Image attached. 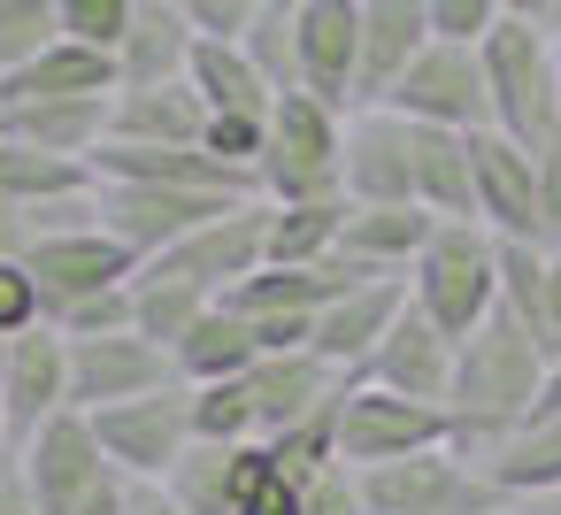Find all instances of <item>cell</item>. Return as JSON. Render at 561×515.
I'll use <instances>...</instances> for the list:
<instances>
[{"mask_svg": "<svg viewBox=\"0 0 561 515\" xmlns=\"http://www.w3.org/2000/svg\"><path fill=\"white\" fill-rule=\"evenodd\" d=\"M0 515H39V500H32V477H24L16 446H0Z\"/></svg>", "mask_w": 561, "mask_h": 515, "instance_id": "obj_50", "label": "cell"}, {"mask_svg": "<svg viewBox=\"0 0 561 515\" xmlns=\"http://www.w3.org/2000/svg\"><path fill=\"white\" fill-rule=\"evenodd\" d=\"M415 208L438 216V224H477L469 131H431V124H415Z\"/></svg>", "mask_w": 561, "mask_h": 515, "instance_id": "obj_32", "label": "cell"}, {"mask_svg": "<svg viewBox=\"0 0 561 515\" xmlns=\"http://www.w3.org/2000/svg\"><path fill=\"white\" fill-rule=\"evenodd\" d=\"M16 461H24V477H32V500H39V515H85L93 500H108V492L124 484L85 408H62V415H47V423H39L24 446H16Z\"/></svg>", "mask_w": 561, "mask_h": 515, "instance_id": "obj_6", "label": "cell"}, {"mask_svg": "<svg viewBox=\"0 0 561 515\" xmlns=\"http://www.w3.org/2000/svg\"><path fill=\"white\" fill-rule=\"evenodd\" d=\"M116 507H124V484H116V492H108V500H93V507H85V515H116Z\"/></svg>", "mask_w": 561, "mask_h": 515, "instance_id": "obj_54", "label": "cell"}, {"mask_svg": "<svg viewBox=\"0 0 561 515\" xmlns=\"http://www.w3.org/2000/svg\"><path fill=\"white\" fill-rule=\"evenodd\" d=\"M423 24H431V39L484 47V32L500 24V0H423Z\"/></svg>", "mask_w": 561, "mask_h": 515, "instance_id": "obj_45", "label": "cell"}, {"mask_svg": "<svg viewBox=\"0 0 561 515\" xmlns=\"http://www.w3.org/2000/svg\"><path fill=\"white\" fill-rule=\"evenodd\" d=\"M530 154H538V208H546V247H553L561 239V131Z\"/></svg>", "mask_w": 561, "mask_h": 515, "instance_id": "obj_49", "label": "cell"}, {"mask_svg": "<svg viewBox=\"0 0 561 515\" xmlns=\"http://www.w3.org/2000/svg\"><path fill=\"white\" fill-rule=\"evenodd\" d=\"M300 515H369V500H362V477L339 461V469H323L308 492H300Z\"/></svg>", "mask_w": 561, "mask_h": 515, "instance_id": "obj_48", "label": "cell"}, {"mask_svg": "<svg viewBox=\"0 0 561 515\" xmlns=\"http://www.w3.org/2000/svg\"><path fill=\"white\" fill-rule=\"evenodd\" d=\"M346 231V201H270V254L262 262H331Z\"/></svg>", "mask_w": 561, "mask_h": 515, "instance_id": "obj_37", "label": "cell"}, {"mask_svg": "<svg viewBox=\"0 0 561 515\" xmlns=\"http://www.w3.org/2000/svg\"><path fill=\"white\" fill-rule=\"evenodd\" d=\"M24 270L39 277V293H47V323L62 316V308H78V300H93V293H124L131 277H139V254L116 239V231H62V239H39L32 254H24Z\"/></svg>", "mask_w": 561, "mask_h": 515, "instance_id": "obj_15", "label": "cell"}, {"mask_svg": "<svg viewBox=\"0 0 561 515\" xmlns=\"http://www.w3.org/2000/svg\"><path fill=\"white\" fill-rule=\"evenodd\" d=\"M201 308H216L201 285L170 277L162 262H139V277H131V331H139V339H154V346H178V339L193 331V316H201Z\"/></svg>", "mask_w": 561, "mask_h": 515, "instance_id": "obj_35", "label": "cell"}, {"mask_svg": "<svg viewBox=\"0 0 561 515\" xmlns=\"http://www.w3.org/2000/svg\"><path fill=\"white\" fill-rule=\"evenodd\" d=\"M469 185H477V224L492 239L546 247V208H538V154L515 147L507 131H469Z\"/></svg>", "mask_w": 561, "mask_h": 515, "instance_id": "obj_13", "label": "cell"}, {"mask_svg": "<svg viewBox=\"0 0 561 515\" xmlns=\"http://www.w3.org/2000/svg\"><path fill=\"white\" fill-rule=\"evenodd\" d=\"M185 85L201 93V108H208V116L270 124V108H277V85L247 62V47H239V39H201V47H193V62H185Z\"/></svg>", "mask_w": 561, "mask_h": 515, "instance_id": "obj_27", "label": "cell"}, {"mask_svg": "<svg viewBox=\"0 0 561 515\" xmlns=\"http://www.w3.org/2000/svg\"><path fill=\"white\" fill-rule=\"evenodd\" d=\"M208 108L193 85H124L108 101V139L116 147H201Z\"/></svg>", "mask_w": 561, "mask_h": 515, "instance_id": "obj_25", "label": "cell"}, {"mask_svg": "<svg viewBox=\"0 0 561 515\" xmlns=\"http://www.w3.org/2000/svg\"><path fill=\"white\" fill-rule=\"evenodd\" d=\"M546 354L538 339L492 308L469 339H454V377H446V423H454V446L469 454H492L500 438H515L530 415H538V392H546Z\"/></svg>", "mask_w": 561, "mask_h": 515, "instance_id": "obj_1", "label": "cell"}, {"mask_svg": "<svg viewBox=\"0 0 561 515\" xmlns=\"http://www.w3.org/2000/svg\"><path fill=\"white\" fill-rule=\"evenodd\" d=\"M408 124H431V131H492V93H484V55L477 47H454V39H431L408 78L392 85V101Z\"/></svg>", "mask_w": 561, "mask_h": 515, "instance_id": "obj_9", "label": "cell"}, {"mask_svg": "<svg viewBox=\"0 0 561 515\" xmlns=\"http://www.w3.org/2000/svg\"><path fill=\"white\" fill-rule=\"evenodd\" d=\"M239 47H247V62H254L277 93H293V0H285V9H270V16H254V32H247Z\"/></svg>", "mask_w": 561, "mask_h": 515, "instance_id": "obj_43", "label": "cell"}, {"mask_svg": "<svg viewBox=\"0 0 561 515\" xmlns=\"http://www.w3.org/2000/svg\"><path fill=\"white\" fill-rule=\"evenodd\" d=\"M530 515H561V492H546V500H530Z\"/></svg>", "mask_w": 561, "mask_h": 515, "instance_id": "obj_55", "label": "cell"}, {"mask_svg": "<svg viewBox=\"0 0 561 515\" xmlns=\"http://www.w3.org/2000/svg\"><path fill=\"white\" fill-rule=\"evenodd\" d=\"M446 438H454V423L438 400H408L369 377H346V400H339V461L346 469H385V461L431 454Z\"/></svg>", "mask_w": 561, "mask_h": 515, "instance_id": "obj_7", "label": "cell"}, {"mask_svg": "<svg viewBox=\"0 0 561 515\" xmlns=\"http://www.w3.org/2000/svg\"><path fill=\"white\" fill-rule=\"evenodd\" d=\"M553 32H561V0H553Z\"/></svg>", "mask_w": 561, "mask_h": 515, "instance_id": "obj_58", "label": "cell"}, {"mask_svg": "<svg viewBox=\"0 0 561 515\" xmlns=\"http://www.w3.org/2000/svg\"><path fill=\"white\" fill-rule=\"evenodd\" d=\"M553 85H561V32H553Z\"/></svg>", "mask_w": 561, "mask_h": 515, "instance_id": "obj_56", "label": "cell"}, {"mask_svg": "<svg viewBox=\"0 0 561 515\" xmlns=\"http://www.w3.org/2000/svg\"><path fill=\"white\" fill-rule=\"evenodd\" d=\"M193 392V438L208 446H247L254 438V400H247V377H224V385H185Z\"/></svg>", "mask_w": 561, "mask_h": 515, "instance_id": "obj_40", "label": "cell"}, {"mask_svg": "<svg viewBox=\"0 0 561 515\" xmlns=\"http://www.w3.org/2000/svg\"><path fill=\"white\" fill-rule=\"evenodd\" d=\"M484 93H492V131L515 147H546L561 131V85H553V32L500 16L484 32Z\"/></svg>", "mask_w": 561, "mask_h": 515, "instance_id": "obj_5", "label": "cell"}, {"mask_svg": "<svg viewBox=\"0 0 561 515\" xmlns=\"http://www.w3.org/2000/svg\"><path fill=\"white\" fill-rule=\"evenodd\" d=\"M400 308H408V277H369V285H354V293H339L323 316H316V331H308V346L331 362V369H346V377H362V362L385 346V331L400 323Z\"/></svg>", "mask_w": 561, "mask_h": 515, "instance_id": "obj_19", "label": "cell"}, {"mask_svg": "<svg viewBox=\"0 0 561 515\" xmlns=\"http://www.w3.org/2000/svg\"><path fill=\"white\" fill-rule=\"evenodd\" d=\"M354 285H369V270L346 262V254H331V262H262L254 277H239L224 293V308H239V316H323Z\"/></svg>", "mask_w": 561, "mask_h": 515, "instance_id": "obj_18", "label": "cell"}, {"mask_svg": "<svg viewBox=\"0 0 561 515\" xmlns=\"http://www.w3.org/2000/svg\"><path fill=\"white\" fill-rule=\"evenodd\" d=\"M431 47L423 0H362V78H354V108H385L392 85L408 78V62Z\"/></svg>", "mask_w": 561, "mask_h": 515, "instance_id": "obj_22", "label": "cell"}, {"mask_svg": "<svg viewBox=\"0 0 561 515\" xmlns=\"http://www.w3.org/2000/svg\"><path fill=\"white\" fill-rule=\"evenodd\" d=\"M438 216H423L415 201L408 208H346V231H339V254L362 262L369 277H408L415 254L431 247Z\"/></svg>", "mask_w": 561, "mask_h": 515, "instance_id": "obj_29", "label": "cell"}, {"mask_svg": "<svg viewBox=\"0 0 561 515\" xmlns=\"http://www.w3.org/2000/svg\"><path fill=\"white\" fill-rule=\"evenodd\" d=\"M362 477V500L369 515H500V507H530V500H507L500 477L484 469V454L469 446H431V454H408V461H385V469H354Z\"/></svg>", "mask_w": 561, "mask_h": 515, "instance_id": "obj_3", "label": "cell"}, {"mask_svg": "<svg viewBox=\"0 0 561 515\" xmlns=\"http://www.w3.org/2000/svg\"><path fill=\"white\" fill-rule=\"evenodd\" d=\"M362 78V0H293V93L354 116Z\"/></svg>", "mask_w": 561, "mask_h": 515, "instance_id": "obj_12", "label": "cell"}, {"mask_svg": "<svg viewBox=\"0 0 561 515\" xmlns=\"http://www.w3.org/2000/svg\"><path fill=\"white\" fill-rule=\"evenodd\" d=\"M39 247V231H32V216L24 208H9V201H0V262H24Z\"/></svg>", "mask_w": 561, "mask_h": 515, "instance_id": "obj_51", "label": "cell"}, {"mask_svg": "<svg viewBox=\"0 0 561 515\" xmlns=\"http://www.w3.org/2000/svg\"><path fill=\"white\" fill-rule=\"evenodd\" d=\"M78 193H101L93 162H62V154L0 139V201L9 208H55V201H78Z\"/></svg>", "mask_w": 561, "mask_h": 515, "instance_id": "obj_33", "label": "cell"}, {"mask_svg": "<svg viewBox=\"0 0 561 515\" xmlns=\"http://www.w3.org/2000/svg\"><path fill=\"white\" fill-rule=\"evenodd\" d=\"M131 9H139V0H55V24H62V39L116 55L124 32H131Z\"/></svg>", "mask_w": 561, "mask_h": 515, "instance_id": "obj_42", "label": "cell"}, {"mask_svg": "<svg viewBox=\"0 0 561 515\" xmlns=\"http://www.w3.org/2000/svg\"><path fill=\"white\" fill-rule=\"evenodd\" d=\"M239 515H300V484L277 469V454L262 438L239 446Z\"/></svg>", "mask_w": 561, "mask_h": 515, "instance_id": "obj_41", "label": "cell"}, {"mask_svg": "<svg viewBox=\"0 0 561 515\" xmlns=\"http://www.w3.org/2000/svg\"><path fill=\"white\" fill-rule=\"evenodd\" d=\"M346 385V369H331L316 346H293V354H262L247 369V400H254V438H277L293 431L300 415H316L331 392Z\"/></svg>", "mask_w": 561, "mask_h": 515, "instance_id": "obj_20", "label": "cell"}, {"mask_svg": "<svg viewBox=\"0 0 561 515\" xmlns=\"http://www.w3.org/2000/svg\"><path fill=\"white\" fill-rule=\"evenodd\" d=\"M500 308L538 339L546 362H561V247L500 239Z\"/></svg>", "mask_w": 561, "mask_h": 515, "instance_id": "obj_23", "label": "cell"}, {"mask_svg": "<svg viewBox=\"0 0 561 515\" xmlns=\"http://www.w3.org/2000/svg\"><path fill=\"white\" fill-rule=\"evenodd\" d=\"M108 101H16V108H0V139H16V147H39V154H62V162H93L108 147Z\"/></svg>", "mask_w": 561, "mask_h": 515, "instance_id": "obj_24", "label": "cell"}, {"mask_svg": "<svg viewBox=\"0 0 561 515\" xmlns=\"http://www.w3.org/2000/svg\"><path fill=\"white\" fill-rule=\"evenodd\" d=\"M170 9H178L201 39H247V32H254V16L285 9V0H170Z\"/></svg>", "mask_w": 561, "mask_h": 515, "instance_id": "obj_44", "label": "cell"}, {"mask_svg": "<svg viewBox=\"0 0 561 515\" xmlns=\"http://www.w3.org/2000/svg\"><path fill=\"white\" fill-rule=\"evenodd\" d=\"M500 515H530V507H500Z\"/></svg>", "mask_w": 561, "mask_h": 515, "instance_id": "obj_59", "label": "cell"}, {"mask_svg": "<svg viewBox=\"0 0 561 515\" xmlns=\"http://www.w3.org/2000/svg\"><path fill=\"white\" fill-rule=\"evenodd\" d=\"M408 300L446 331V339H469L492 308H500V239L484 224H438L431 247L415 254L408 270Z\"/></svg>", "mask_w": 561, "mask_h": 515, "instance_id": "obj_4", "label": "cell"}, {"mask_svg": "<svg viewBox=\"0 0 561 515\" xmlns=\"http://www.w3.org/2000/svg\"><path fill=\"white\" fill-rule=\"evenodd\" d=\"M553 247H561V239H553Z\"/></svg>", "mask_w": 561, "mask_h": 515, "instance_id": "obj_60", "label": "cell"}, {"mask_svg": "<svg viewBox=\"0 0 561 515\" xmlns=\"http://www.w3.org/2000/svg\"><path fill=\"white\" fill-rule=\"evenodd\" d=\"M178 385V362L170 346L139 339V331H108V339H70V408H116V400H139V392H162Z\"/></svg>", "mask_w": 561, "mask_h": 515, "instance_id": "obj_16", "label": "cell"}, {"mask_svg": "<svg viewBox=\"0 0 561 515\" xmlns=\"http://www.w3.org/2000/svg\"><path fill=\"white\" fill-rule=\"evenodd\" d=\"M162 492H170L185 515H239V446L193 438V446L178 454V469L162 477Z\"/></svg>", "mask_w": 561, "mask_h": 515, "instance_id": "obj_36", "label": "cell"}, {"mask_svg": "<svg viewBox=\"0 0 561 515\" xmlns=\"http://www.w3.org/2000/svg\"><path fill=\"white\" fill-rule=\"evenodd\" d=\"M262 254H270V201L254 193V201H239V208H224L216 224H201L193 239H178L170 254H154L170 277H185V285H201L208 300H224L239 277H254L262 270Z\"/></svg>", "mask_w": 561, "mask_h": 515, "instance_id": "obj_14", "label": "cell"}, {"mask_svg": "<svg viewBox=\"0 0 561 515\" xmlns=\"http://www.w3.org/2000/svg\"><path fill=\"white\" fill-rule=\"evenodd\" d=\"M339 400H346V385H339V392H331V400H323L316 415H300L293 431L262 438V446L277 454V469H285V477H293L300 492H308V484H316L323 469H339Z\"/></svg>", "mask_w": 561, "mask_h": 515, "instance_id": "obj_38", "label": "cell"}, {"mask_svg": "<svg viewBox=\"0 0 561 515\" xmlns=\"http://www.w3.org/2000/svg\"><path fill=\"white\" fill-rule=\"evenodd\" d=\"M93 431H101V446H108V461H116L124 484H162L178 469V454L193 446V392L162 385V392L93 408Z\"/></svg>", "mask_w": 561, "mask_h": 515, "instance_id": "obj_8", "label": "cell"}, {"mask_svg": "<svg viewBox=\"0 0 561 515\" xmlns=\"http://www.w3.org/2000/svg\"><path fill=\"white\" fill-rule=\"evenodd\" d=\"M362 377L369 385H385V392H408V400H438L446 408V377H454V339L408 300L400 308V323L385 331V346L362 362Z\"/></svg>", "mask_w": 561, "mask_h": 515, "instance_id": "obj_21", "label": "cell"}, {"mask_svg": "<svg viewBox=\"0 0 561 515\" xmlns=\"http://www.w3.org/2000/svg\"><path fill=\"white\" fill-rule=\"evenodd\" d=\"M170 362H178V385H224V377H247L262 362V346H254L247 316L216 300V308L193 316V331L170 346Z\"/></svg>", "mask_w": 561, "mask_h": 515, "instance_id": "obj_31", "label": "cell"}, {"mask_svg": "<svg viewBox=\"0 0 561 515\" xmlns=\"http://www.w3.org/2000/svg\"><path fill=\"white\" fill-rule=\"evenodd\" d=\"M101 93H116V55L55 39L39 62H24L9 85H0V108H16V101H101Z\"/></svg>", "mask_w": 561, "mask_h": 515, "instance_id": "obj_30", "label": "cell"}, {"mask_svg": "<svg viewBox=\"0 0 561 515\" xmlns=\"http://www.w3.org/2000/svg\"><path fill=\"white\" fill-rule=\"evenodd\" d=\"M254 193H208V185H101V231H116L139 262L170 254L178 239H193L201 224H216L224 208H239Z\"/></svg>", "mask_w": 561, "mask_h": 515, "instance_id": "obj_10", "label": "cell"}, {"mask_svg": "<svg viewBox=\"0 0 561 515\" xmlns=\"http://www.w3.org/2000/svg\"><path fill=\"white\" fill-rule=\"evenodd\" d=\"M201 32L170 9V0H139L131 9V32L116 47V93L124 85H185V62H193Z\"/></svg>", "mask_w": 561, "mask_h": 515, "instance_id": "obj_26", "label": "cell"}, {"mask_svg": "<svg viewBox=\"0 0 561 515\" xmlns=\"http://www.w3.org/2000/svg\"><path fill=\"white\" fill-rule=\"evenodd\" d=\"M116 515H185V507H178L162 484H124V507H116Z\"/></svg>", "mask_w": 561, "mask_h": 515, "instance_id": "obj_52", "label": "cell"}, {"mask_svg": "<svg viewBox=\"0 0 561 515\" xmlns=\"http://www.w3.org/2000/svg\"><path fill=\"white\" fill-rule=\"evenodd\" d=\"M47 323V293L24 262H0V339H24Z\"/></svg>", "mask_w": 561, "mask_h": 515, "instance_id": "obj_46", "label": "cell"}, {"mask_svg": "<svg viewBox=\"0 0 561 515\" xmlns=\"http://www.w3.org/2000/svg\"><path fill=\"white\" fill-rule=\"evenodd\" d=\"M0 377H9V339H0Z\"/></svg>", "mask_w": 561, "mask_h": 515, "instance_id": "obj_57", "label": "cell"}, {"mask_svg": "<svg viewBox=\"0 0 561 515\" xmlns=\"http://www.w3.org/2000/svg\"><path fill=\"white\" fill-rule=\"evenodd\" d=\"M70 408V339L55 323L9 339V377H0V446H24L47 415Z\"/></svg>", "mask_w": 561, "mask_h": 515, "instance_id": "obj_17", "label": "cell"}, {"mask_svg": "<svg viewBox=\"0 0 561 515\" xmlns=\"http://www.w3.org/2000/svg\"><path fill=\"white\" fill-rule=\"evenodd\" d=\"M55 331H62V339H108V331H131V285H124V293H93V300L62 308V316H55Z\"/></svg>", "mask_w": 561, "mask_h": 515, "instance_id": "obj_47", "label": "cell"}, {"mask_svg": "<svg viewBox=\"0 0 561 515\" xmlns=\"http://www.w3.org/2000/svg\"><path fill=\"white\" fill-rule=\"evenodd\" d=\"M484 469L500 477L507 500H546L561 492V415H530L515 438H500L484 454Z\"/></svg>", "mask_w": 561, "mask_h": 515, "instance_id": "obj_34", "label": "cell"}, {"mask_svg": "<svg viewBox=\"0 0 561 515\" xmlns=\"http://www.w3.org/2000/svg\"><path fill=\"white\" fill-rule=\"evenodd\" d=\"M346 208H408L415 201V124L400 108H354L339 147Z\"/></svg>", "mask_w": 561, "mask_h": 515, "instance_id": "obj_11", "label": "cell"}, {"mask_svg": "<svg viewBox=\"0 0 561 515\" xmlns=\"http://www.w3.org/2000/svg\"><path fill=\"white\" fill-rule=\"evenodd\" d=\"M500 16H515V24H546V32H553V0H500Z\"/></svg>", "mask_w": 561, "mask_h": 515, "instance_id": "obj_53", "label": "cell"}, {"mask_svg": "<svg viewBox=\"0 0 561 515\" xmlns=\"http://www.w3.org/2000/svg\"><path fill=\"white\" fill-rule=\"evenodd\" d=\"M93 178L101 185H208V193H254L239 170H224L216 154L201 147H101L93 154Z\"/></svg>", "mask_w": 561, "mask_h": 515, "instance_id": "obj_28", "label": "cell"}, {"mask_svg": "<svg viewBox=\"0 0 561 515\" xmlns=\"http://www.w3.org/2000/svg\"><path fill=\"white\" fill-rule=\"evenodd\" d=\"M55 39H62L55 0H0V85H9L24 62H39Z\"/></svg>", "mask_w": 561, "mask_h": 515, "instance_id": "obj_39", "label": "cell"}, {"mask_svg": "<svg viewBox=\"0 0 561 515\" xmlns=\"http://www.w3.org/2000/svg\"><path fill=\"white\" fill-rule=\"evenodd\" d=\"M339 147H346V108L316 93H277L254 154V193L262 201H346L339 193Z\"/></svg>", "mask_w": 561, "mask_h": 515, "instance_id": "obj_2", "label": "cell"}]
</instances>
